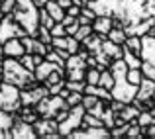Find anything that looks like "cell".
Listing matches in <instances>:
<instances>
[{
	"instance_id": "1",
	"label": "cell",
	"mask_w": 155,
	"mask_h": 139,
	"mask_svg": "<svg viewBox=\"0 0 155 139\" xmlns=\"http://www.w3.org/2000/svg\"><path fill=\"white\" fill-rule=\"evenodd\" d=\"M96 16H112L114 27H130L155 18V0H83Z\"/></svg>"
},
{
	"instance_id": "2",
	"label": "cell",
	"mask_w": 155,
	"mask_h": 139,
	"mask_svg": "<svg viewBox=\"0 0 155 139\" xmlns=\"http://www.w3.org/2000/svg\"><path fill=\"white\" fill-rule=\"evenodd\" d=\"M2 65H4V76H2L4 82L16 84V86H20L22 90H28V88H34V86L39 84L38 76H35L31 71H28V69L20 63V59L4 57Z\"/></svg>"
},
{
	"instance_id": "3",
	"label": "cell",
	"mask_w": 155,
	"mask_h": 139,
	"mask_svg": "<svg viewBox=\"0 0 155 139\" xmlns=\"http://www.w3.org/2000/svg\"><path fill=\"white\" fill-rule=\"evenodd\" d=\"M14 20L26 30L28 35H38V27H39V8L35 6L34 0H18L16 8L12 12Z\"/></svg>"
},
{
	"instance_id": "4",
	"label": "cell",
	"mask_w": 155,
	"mask_h": 139,
	"mask_svg": "<svg viewBox=\"0 0 155 139\" xmlns=\"http://www.w3.org/2000/svg\"><path fill=\"white\" fill-rule=\"evenodd\" d=\"M22 88L16 84L4 82L0 84V110L6 114H14L22 108V96H20Z\"/></svg>"
},
{
	"instance_id": "5",
	"label": "cell",
	"mask_w": 155,
	"mask_h": 139,
	"mask_svg": "<svg viewBox=\"0 0 155 139\" xmlns=\"http://www.w3.org/2000/svg\"><path fill=\"white\" fill-rule=\"evenodd\" d=\"M35 108H38V112H39L41 118H55L57 112L63 110V108H69V104L59 94H47L45 98H41V100L35 104Z\"/></svg>"
},
{
	"instance_id": "6",
	"label": "cell",
	"mask_w": 155,
	"mask_h": 139,
	"mask_svg": "<svg viewBox=\"0 0 155 139\" xmlns=\"http://www.w3.org/2000/svg\"><path fill=\"white\" fill-rule=\"evenodd\" d=\"M84 112H87V110L83 108V104L73 106V108L69 110V116L59 124V133H61V137H69L73 131H75V129H79L81 125H83V116H84Z\"/></svg>"
},
{
	"instance_id": "7",
	"label": "cell",
	"mask_w": 155,
	"mask_h": 139,
	"mask_svg": "<svg viewBox=\"0 0 155 139\" xmlns=\"http://www.w3.org/2000/svg\"><path fill=\"white\" fill-rule=\"evenodd\" d=\"M24 35H28L26 30L14 20V16L12 14L4 16V20L0 22V41L4 43V41H8V39H12V37H24Z\"/></svg>"
},
{
	"instance_id": "8",
	"label": "cell",
	"mask_w": 155,
	"mask_h": 139,
	"mask_svg": "<svg viewBox=\"0 0 155 139\" xmlns=\"http://www.w3.org/2000/svg\"><path fill=\"white\" fill-rule=\"evenodd\" d=\"M10 137L12 139H34L38 137L34 125L24 121L22 118L18 116V112L12 114V128H10Z\"/></svg>"
},
{
	"instance_id": "9",
	"label": "cell",
	"mask_w": 155,
	"mask_h": 139,
	"mask_svg": "<svg viewBox=\"0 0 155 139\" xmlns=\"http://www.w3.org/2000/svg\"><path fill=\"white\" fill-rule=\"evenodd\" d=\"M34 129L35 133H38V137H61L59 133V121L55 120V118H41L39 116V120L34 124Z\"/></svg>"
},
{
	"instance_id": "10",
	"label": "cell",
	"mask_w": 155,
	"mask_h": 139,
	"mask_svg": "<svg viewBox=\"0 0 155 139\" xmlns=\"http://www.w3.org/2000/svg\"><path fill=\"white\" fill-rule=\"evenodd\" d=\"M47 94H49V88L43 82H39L38 86H34V88L22 90L20 92V96H22V106H35L41 98H45Z\"/></svg>"
},
{
	"instance_id": "11",
	"label": "cell",
	"mask_w": 155,
	"mask_h": 139,
	"mask_svg": "<svg viewBox=\"0 0 155 139\" xmlns=\"http://www.w3.org/2000/svg\"><path fill=\"white\" fill-rule=\"evenodd\" d=\"M141 61L155 65V35H141Z\"/></svg>"
},
{
	"instance_id": "12",
	"label": "cell",
	"mask_w": 155,
	"mask_h": 139,
	"mask_svg": "<svg viewBox=\"0 0 155 139\" xmlns=\"http://www.w3.org/2000/svg\"><path fill=\"white\" fill-rule=\"evenodd\" d=\"M2 49H4V57H14V59H20V57L26 53L22 37H12V39H8V41H4Z\"/></svg>"
},
{
	"instance_id": "13",
	"label": "cell",
	"mask_w": 155,
	"mask_h": 139,
	"mask_svg": "<svg viewBox=\"0 0 155 139\" xmlns=\"http://www.w3.org/2000/svg\"><path fill=\"white\" fill-rule=\"evenodd\" d=\"M69 137H73V139H79V137H110V129L108 128H79Z\"/></svg>"
},
{
	"instance_id": "14",
	"label": "cell",
	"mask_w": 155,
	"mask_h": 139,
	"mask_svg": "<svg viewBox=\"0 0 155 139\" xmlns=\"http://www.w3.org/2000/svg\"><path fill=\"white\" fill-rule=\"evenodd\" d=\"M114 27V20H112V16H96L94 20H92V30L96 31V34H100V35H104V37H108V34H110V30Z\"/></svg>"
},
{
	"instance_id": "15",
	"label": "cell",
	"mask_w": 155,
	"mask_h": 139,
	"mask_svg": "<svg viewBox=\"0 0 155 139\" xmlns=\"http://www.w3.org/2000/svg\"><path fill=\"white\" fill-rule=\"evenodd\" d=\"M155 94V80L153 79H147V76H143L141 79V82L137 84V92H136V98L137 100H147V98H153Z\"/></svg>"
},
{
	"instance_id": "16",
	"label": "cell",
	"mask_w": 155,
	"mask_h": 139,
	"mask_svg": "<svg viewBox=\"0 0 155 139\" xmlns=\"http://www.w3.org/2000/svg\"><path fill=\"white\" fill-rule=\"evenodd\" d=\"M102 41H104V35L92 31L88 37H84L83 41H81V45H83L84 49H88V53H91V55H94V53H98L100 49H102Z\"/></svg>"
},
{
	"instance_id": "17",
	"label": "cell",
	"mask_w": 155,
	"mask_h": 139,
	"mask_svg": "<svg viewBox=\"0 0 155 139\" xmlns=\"http://www.w3.org/2000/svg\"><path fill=\"white\" fill-rule=\"evenodd\" d=\"M55 69H59V65H55V63H51V61H47V59H43L41 63L35 67V71H34V75L38 76V80L39 82H43V80L47 79V76L51 75ZM61 69H65V67H61Z\"/></svg>"
},
{
	"instance_id": "18",
	"label": "cell",
	"mask_w": 155,
	"mask_h": 139,
	"mask_svg": "<svg viewBox=\"0 0 155 139\" xmlns=\"http://www.w3.org/2000/svg\"><path fill=\"white\" fill-rule=\"evenodd\" d=\"M102 51H104L112 61L122 59V57H124V47L118 45V43H114V41H110L108 37H104V41H102Z\"/></svg>"
},
{
	"instance_id": "19",
	"label": "cell",
	"mask_w": 155,
	"mask_h": 139,
	"mask_svg": "<svg viewBox=\"0 0 155 139\" xmlns=\"http://www.w3.org/2000/svg\"><path fill=\"white\" fill-rule=\"evenodd\" d=\"M18 116L22 118L24 121L31 124V125L39 120V112H38V108H35V106H22V108L18 110Z\"/></svg>"
},
{
	"instance_id": "20",
	"label": "cell",
	"mask_w": 155,
	"mask_h": 139,
	"mask_svg": "<svg viewBox=\"0 0 155 139\" xmlns=\"http://www.w3.org/2000/svg\"><path fill=\"white\" fill-rule=\"evenodd\" d=\"M140 112H141V110L137 108V106H134L132 102H130V104H126L124 108H122L120 112H118V116H120L124 121L132 124V121H136V118H137V114H140Z\"/></svg>"
},
{
	"instance_id": "21",
	"label": "cell",
	"mask_w": 155,
	"mask_h": 139,
	"mask_svg": "<svg viewBox=\"0 0 155 139\" xmlns=\"http://www.w3.org/2000/svg\"><path fill=\"white\" fill-rule=\"evenodd\" d=\"M10 128H12V114H6L0 110V137L10 139Z\"/></svg>"
},
{
	"instance_id": "22",
	"label": "cell",
	"mask_w": 155,
	"mask_h": 139,
	"mask_svg": "<svg viewBox=\"0 0 155 139\" xmlns=\"http://www.w3.org/2000/svg\"><path fill=\"white\" fill-rule=\"evenodd\" d=\"M45 10L49 12V16L55 20V22H61V20L65 18V14H67V10H65V8H61L59 2H51V0L45 4Z\"/></svg>"
},
{
	"instance_id": "23",
	"label": "cell",
	"mask_w": 155,
	"mask_h": 139,
	"mask_svg": "<svg viewBox=\"0 0 155 139\" xmlns=\"http://www.w3.org/2000/svg\"><path fill=\"white\" fill-rule=\"evenodd\" d=\"M124 47L128 49V51H132L134 55L141 57V37H140V35H128Z\"/></svg>"
},
{
	"instance_id": "24",
	"label": "cell",
	"mask_w": 155,
	"mask_h": 139,
	"mask_svg": "<svg viewBox=\"0 0 155 139\" xmlns=\"http://www.w3.org/2000/svg\"><path fill=\"white\" fill-rule=\"evenodd\" d=\"M81 128H106V125H104L102 118L94 116V114H91V112H84V116H83V125H81Z\"/></svg>"
},
{
	"instance_id": "25",
	"label": "cell",
	"mask_w": 155,
	"mask_h": 139,
	"mask_svg": "<svg viewBox=\"0 0 155 139\" xmlns=\"http://www.w3.org/2000/svg\"><path fill=\"white\" fill-rule=\"evenodd\" d=\"M108 39L114 41V43H118V45H124L126 39H128V34H126L124 27H112L110 34H108Z\"/></svg>"
},
{
	"instance_id": "26",
	"label": "cell",
	"mask_w": 155,
	"mask_h": 139,
	"mask_svg": "<svg viewBox=\"0 0 155 139\" xmlns=\"http://www.w3.org/2000/svg\"><path fill=\"white\" fill-rule=\"evenodd\" d=\"M100 86L102 88H108V90H112L114 88V84H116V79H114V75H112V71L110 69H104V71H100Z\"/></svg>"
},
{
	"instance_id": "27",
	"label": "cell",
	"mask_w": 155,
	"mask_h": 139,
	"mask_svg": "<svg viewBox=\"0 0 155 139\" xmlns=\"http://www.w3.org/2000/svg\"><path fill=\"white\" fill-rule=\"evenodd\" d=\"M124 47V45H122ZM122 59L126 61V65H128L130 69H140L141 67V57H137V55H134L132 51H128V49L124 47V57Z\"/></svg>"
},
{
	"instance_id": "28",
	"label": "cell",
	"mask_w": 155,
	"mask_h": 139,
	"mask_svg": "<svg viewBox=\"0 0 155 139\" xmlns=\"http://www.w3.org/2000/svg\"><path fill=\"white\" fill-rule=\"evenodd\" d=\"M87 69H65V80H84Z\"/></svg>"
},
{
	"instance_id": "29",
	"label": "cell",
	"mask_w": 155,
	"mask_h": 139,
	"mask_svg": "<svg viewBox=\"0 0 155 139\" xmlns=\"http://www.w3.org/2000/svg\"><path fill=\"white\" fill-rule=\"evenodd\" d=\"M84 80H87V84H98L100 82V69L98 67H87Z\"/></svg>"
},
{
	"instance_id": "30",
	"label": "cell",
	"mask_w": 155,
	"mask_h": 139,
	"mask_svg": "<svg viewBox=\"0 0 155 139\" xmlns=\"http://www.w3.org/2000/svg\"><path fill=\"white\" fill-rule=\"evenodd\" d=\"M153 116H151V112L149 110H141L140 114H137V118H136V124H140L141 128H147V125H151L153 124Z\"/></svg>"
},
{
	"instance_id": "31",
	"label": "cell",
	"mask_w": 155,
	"mask_h": 139,
	"mask_svg": "<svg viewBox=\"0 0 155 139\" xmlns=\"http://www.w3.org/2000/svg\"><path fill=\"white\" fill-rule=\"evenodd\" d=\"M126 79H128L130 84L137 86V84L141 82V79H143V73H141V69H128V75H126Z\"/></svg>"
},
{
	"instance_id": "32",
	"label": "cell",
	"mask_w": 155,
	"mask_h": 139,
	"mask_svg": "<svg viewBox=\"0 0 155 139\" xmlns=\"http://www.w3.org/2000/svg\"><path fill=\"white\" fill-rule=\"evenodd\" d=\"M35 37H38L39 41L47 43V45H51V41H53L51 30H49V27H45V26H39V27H38V35H35Z\"/></svg>"
},
{
	"instance_id": "33",
	"label": "cell",
	"mask_w": 155,
	"mask_h": 139,
	"mask_svg": "<svg viewBox=\"0 0 155 139\" xmlns=\"http://www.w3.org/2000/svg\"><path fill=\"white\" fill-rule=\"evenodd\" d=\"M53 24H55V20L49 16V12L45 10V6L43 8H39V26H45V27H53Z\"/></svg>"
},
{
	"instance_id": "34",
	"label": "cell",
	"mask_w": 155,
	"mask_h": 139,
	"mask_svg": "<svg viewBox=\"0 0 155 139\" xmlns=\"http://www.w3.org/2000/svg\"><path fill=\"white\" fill-rule=\"evenodd\" d=\"M65 86H67L71 92H83V94H84L87 80H65Z\"/></svg>"
},
{
	"instance_id": "35",
	"label": "cell",
	"mask_w": 155,
	"mask_h": 139,
	"mask_svg": "<svg viewBox=\"0 0 155 139\" xmlns=\"http://www.w3.org/2000/svg\"><path fill=\"white\" fill-rule=\"evenodd\" d=\"M20 63H22L28 71H31V73H34L35 67H38V65H35V61H34V53H24V55L20 57Z\"/></svg>"
},
{
	"instance_id": "36",
	"label": "cell",
	"mask_w": 155,
	"mask_h": 139,
	"mask_svg": "<svg viewBox=\"0 0 155 139\" xmlns=\"http://www.w3.org/2000/svg\"><path fill=\"white\" fill-rule=\"evenodd\" d=\"M92 24H84V26H79V30H77V34H75V37L79 39V41H83L84 37H88V35L92 34Z\"/></svg>"
},
{
	"instance_id": "37",
	"label": "cell",
	"mask_w": 155,
	"mask_h": 139,
	"mask_svg": "<svg viewBox=\"0 0 155 139\" xmlns=\"http://www.w3.org/2000/svg\"><path fill=\"white\" fill-rule=\"evenodd\" d=\"M98 100H100V98L96 96V94H83V102H81V104H83V108L88 112V110H91Z\"/></svg>"
},
{
	"instance_id": "38",
	"label": "cell",
	"mask_w": 155,
	"mask_h": 139,
	"mask_svg": "<svg viewBox=\"0 0 155 139\" xmlns=\"http://www.w3.org/2000/svg\"><path fill=\"white\" fill-rule=\"evenodd\" d=\"M35 41H38V37H34V35H24L22 37V43H24L26 53H34L35 51Z\"/></svg>"
},
{
	"instance_id": "39",
	"label": "cell",
	"mask_w": 155,
	"mask_h": 139,
	"mask_svg": "<svg viewBox=\"0 0 155 139\" xmlns=\"http://www.w3.org/2000/svg\"><path fill=\"white\" fill-rule=\"evenodd\" d=\"M141 73H143V76H147V79H153L155 80V65L147 63V61H141Z\"/></svg>"
},
{
	"instance_id": "40",
	"label": "cell",
	"mask_w": 155,
	"mask_h": 139,
	"mask_svg": "<svg viewBox=\"0 0 155 139\" xmlns=\"http://www.w3.org/2000/svg\"><path fill=\"white\" fill-rule=\"evenodd\" d=\"M69 104V108H73V106H79L81 102H83V92H69V96L65 98Z\"/></svg>"
},
{
	"instance_id": "41",
	"label": "cell",
	"mask_w": 155,
	"mask_h": 139,
	"mask_svg": "<svg viewBox=\"0 0 155 139\" xmlns=\"http://www.w3.org/2000/svg\"><path fill=\"white\" fill-rule=\"evenodd\" d=\"M45 59H47V61H51V63H55V65H59V67H65V59L55 51V49H51V51L47 53Z\"/></svg>"
},
{
	"instance_id": "42",
	"label": "cell",
	"mask_w": 155,
	"mask_h": 139,
	"mask_svg": "<svg viewBox=\"0 0 155 139\" xmlns=\"http://www.w3.org/2000/svg\"><path fill=\"white\" fill-rule=\"evenodd\" d=\"M128 128L130 124H122V125H114L112 129H110V135L112 137H124L126 133H128Z\"/></svg>"
},
{
	"instance_id": "43",
	"label": "cell",
	"mask_w": 155,
	"mask_h": 139,
	"mask_svg": "<svg viewBox=\"0 0 155 139\" xmlns=\"http://www.w3.org/2000/svg\"><path fill=\"white\" fill-rule=\"evenodd\" d=\"M51 35L53 37H63V35H67V30H65V26L61 22H55L51 27Z\"/></svg>"
},
{
	"instance_id": "44",
	"label": "cell",
	"mask_w": 155,
	"mask_h": 139,
	"mask_svg": "<svg viewBox=\"0 0 155 139\" xmlns=\"http://www.w3.org/2000/svg\"><path fill=\"white\" fill-rule=\"evenodd\" d=\"M16 2H18V0H2V2H0V10H2L4 14H12L14 8H16Z\"/></svg>"
},
{
	"instance_id": "45",
	"label": "cell",
	"mask_w": 155,
	"mask_h": 139,
	"mask_svg": "<svg viewBox=\"0 0 155 139\" xmlns=\"http://www.w3.org/2000/svg\"><path fill=\"white\" fill-rule=\"evenodd\" d=\"M63 88H65V80H61V82H57V84H53V86H49V94H59Z\"/></svg>"
},
{
	"instance_id": "46",
	"label": "cell",
	"mask_w": 155,
	"mask_h": 139,
	"mask_svg": "<svg viewBox=\"0 0 155 139\" xmlns=\"http://www.w3.org/2000/svg\"><path fill=\"white\" fill-rule=\"evenodd\" d=\"M143 137H155V121L147 128H143Z\"/></svg>"
},
{
	"instance_id": "47",
	"label": "cell",
	"mask_w": 155,
	"mask_h": 139,
	"mask_svg": "<svg viewBox=\"0 0 155 139\" xmlns=\"http://www.w3.org/2000/svg\"><path fill=\"white\" fill-rule=\"evenodd\" d=\"M75 22H77V18H75V16H71V14H65V18L61 20V24H63L65 27L71 26V24H75Z\"/></svg>"
},
{
	"instance_id": "48",
	"label": "cell",
	"mask_w": 155,
	"mask_h": 139,
	"mask_svg": "<svg viewBox=\"0 0 155 139\" xmlns=\"http://www.w3.org/2000/svg\"><path fill=\"white\" fill-rule=\"evenodd\" d=\"M67 14H71V16H75V18H79V14H81V6H79V4H73L71 8H67Z\"/></svg>"
},
{
	"instance_id": "49",
	"label": "cell",
	"mask_w": 155,
	"mask_h": 139,
	"mask_svg": "<svg viewBox=\"0 0 155 139\" xmlns=\"http://www.w3.org/2000/svg\"><path fill=\"white\" fill-rule=\"evenodd\" d=\"M79 26H81L79 20H77L75 24H71V26H67V27H65V30H67V35H75V34H77V30H79Z\"/></svg>"
},
{
	"instance_id": "50",
	"label": "cell",
	"mask_w": 155,
	"mask_h": 139,
	"mask_svg": "<svg viewBox=\"0 0 155 139\" xmlns=\"http://www.w3.org/2000/svg\"><path fill=\"white\" fill-rule=\"evenodd\" d=\"M57 2H59V6H61V8H65V10L73 6V0H57Z\"/></svg>"
},
{
	"instance_id": "51",
	"label": "cell",
	"mask_w": 155,
	"mask_h": 139,
	"mask_svg": "<svg viewBox=\"0 0 155 139\" xmlns=\"http://www.w3.org/2000/svg\"><path fill=\"white\" fill-rule=\"evenodd\" d=\"M34 2H35V6H38V8H43L49 0H34Z\"/></svg>"
},
{
	"instance_id": "52",
	"label": "cell",
	"mask_w": 155,
	"mask_h": 139,
	"mask_svg": "<svg viewBox=\"0 0 155 139\" xmlns=\"http://www.w3.org/2000/svg\"><path fill=\"white\" fill-rule=\"evenodd\" d=\"M2 76H4V65H2V61H0V80H2Z\"/></svg>"
},
{
	"instance_id": "53",
	"label": "cell",
	"mask_w": 155,
	"mask_h": 139,
	"mask_svg": "<svg viewBox=\"0 0 155 139\" xmlns=\"http://www.w3.org/2000/svg\"><path fill=\"white\" fill-rule=\"evenodd\" d=\"M4 59V49H2V41H0V61Z\"/></svg>"
},
{
	"instance_id": "54",
	"label": "cell",
	"mask_w": 155,
	"mask_h": 139,
	"mask_svg": "<svg viewBox=\"0 0 155 139\" xmlns=\"http://www.w3.org/2000/svg\"><path fill=\"white\" fill-rule=\"evenodd\" d=\"M149 112H151V116H153V120H155V106H153L151 110H149Z\"/></svg>"
},
{
	"instance_id": "55",
	"label": "cell",
	"mask_w": 155,
	"mask_h": 139,
	"mask_svg": "<svg viewBox=\"0 0 155 139\" xmlns=\"http://www.w3.org/2000/svg\"><path fill=\"white\" fill-rule=\"evenodd\" d=\"M4 16H6V14H4V12L0 10V22H2V20H4Z\"/></svg>"
},
{
	"instance_id": "56",
	"label": "cell",
	"mask_w": 155,
	"mask_h": 139,
	"mask_svg": "<svg viewBox=\"0 0 155 139\" xmlns=\"http://www.w3.org/2000/svg\"><path fill=\"white\" fill-rule=\"evenodd\" d=\"M51 2H57V0H51Z\"/></svg>"
},
{
	"instance_id": "57",
	"label": "cell",
	"mask_w": 155,
	"mask_h": 139,
	"mask_svg": "<svg viewBox=\"0 0 155 139\" xmlns=\"http://www.w3.org/2000/svg\"><path fill=\"white\" fill-rule=\"evenodd\" d=\"M0 84H2V80H0Z\"/></svg>"
},
{
	"instance_id": "58",
	"label": "cell",
	"mask_w": 155,
	"mask_h": 139,
	"mask_svg": "<svg viewBox=\"0 0 155 139\" xmlns=\"http://www.w3.org/2000/svg\"><path fill=\"white\" fill-rule=\"evenodd\" d=\"M153 98H155V94H153Z\"/></svg>"
},
{
	"instance_id": "59",
	"label": "cell",
	"mask_w": 155,
	"mask_h": 139,
	"mask_svg": "<svg viewBox=\"0 0 155 139\" xmlns=\"http://www.w3.org/2000/svg\"><path fill=\"white\" fill-rule=\"evenodd\" d=\"M0 2H2V0H0Z\"/></svg>"
}]
</instances>
